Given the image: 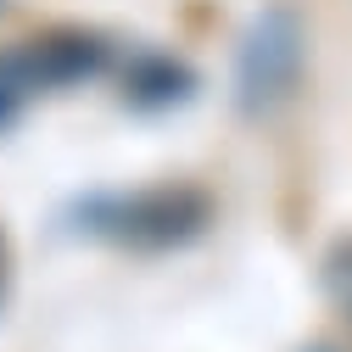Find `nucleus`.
I'll return each instance as SVG.
<instances>
[{
  "label": "nucleus",
  "mask_w": 352,
  "mask_h": 352,
  "mask_svg": "<svg viewBox=\"0 0 352 352\" xmlns=\"http://www.w3.org/2000/svg\"><path fill=\"white\" fill-rule=\"evenodd\" d=\"M296 67H302V34L291 23V12H269L246 51H241V90H246V107H274L291 84H296Z\"/></svg>",
  "instance_id": "f257e3e1"
}]
</instances>
